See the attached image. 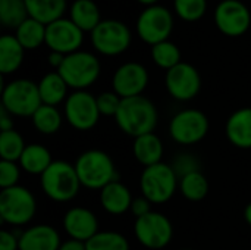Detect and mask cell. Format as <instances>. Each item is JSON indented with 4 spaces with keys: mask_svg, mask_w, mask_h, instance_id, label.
<instances>
[{
    "mask_svg": "<svg viewBox=\"0 0 251 250\" xmlns=\"http://www.w3.org/2000/svg\"><path fill=\"white\" fill-rule=\"evenodd\" d=\"M37 84H38V91H40L43 105L57 108V105H60L62 102H66L69 96L68 94L69 87L57 71L47 72L46 75H43V78Z\"/></svg>",
    "mask_w": 251,
    "mask_h": 250,
    "instance_id": "obj_22",
    "label": "cell"
},
{
    "mask_svg": "<svg viewBox=\"0 0 251 250\" xmlns=\"http://www.w3.org/2000/svg\"><path fill=\"white\" fill-rule=\"evenodd\" d=\"M31 119H32V125L38 133L44 136H51L60 130L63 116L56 106L41 105Z\"/></svg>",
    "mask_w": 251,
    "mask_h": 250,
    "instance_id": "obj_28",
    "label": "cell"
},
{
    "mask_svg": "<svg viewBox=\"0 0 251 250\" xmlns=\"http://www.w3.org/2000/svg\"><path fill=\"white\" fill-rule=\"evenodd\" d=\"M178 186L182 196L191 202H200L209 193V181L201 171H194L181 177Z\"/></svg>",
    "mask_w": 251,
    "mask_h": 250,
    "instance_id": "obj_29",
    "label": "cell"
},
{
    "mask_svg": "<svg viewBox=\"0 0 251 250\" xmlns=\"http://www.w3.org/2000/svg\"><path fill=\"white\" fill-rule=\"evenodd\" d=\"M85 246L87 250H129L126 237L116 231H99Z\"/></svg>",
    "mask_w": 251,
    "mask_h": 250,
    "instance_id": "obj_33",
    "label": "cell"
},
{
    "mask_svg": "<svg viewBox=\"0 0 251 250\" xmlns=\"http://www.w3.org/2000/svg\"><path fill=\"white\" fill-rule=\"evenodd\" d=\"M115 121L124 134L137 139L154 131L159 115L154 103L150 99L144 96H135L122 99L119 111L115 115Z\"/></svg>",
    "mask_w": 251,
    "mask_h": 250,
    "instance_id": "obj_1",
    "label": "cell"
},
{
    "mask_svg": "<svg viewBox=\"0 0 251 250\" xmlns=\"http://www.w3.org/2000/svg\"><path fill=\"white\" fill-rule=\"evenodd\" d=\"M59 250H87V246L84 242H79V240H75V239H69L66 242H63L60 245Z\"/></svg>",
    "mask_w": 251,
    "mask_h": 250,
    "instance_id": "obj_41",
    "label": "cell"
},
{
    "mask_svg": "<svg viewBox=\"0 0 251 250\" xmlns=\"http://www.w3.org/2000/svg\"><path fill=\"white\" fill-rule=\"evenodd\" d=\"M165 84L172 99L188 102L200 93L201 77L196 66L187 62H181L172 69L166 71Z\"/></svg>",
    "mask_w": 251,
    "mask_h": 250,
    "instance_id": "obj_14",
    "label": "cell"
},
{
    "mask_svg": "<svg viewBox=\"0 0 251 250\" xmlns=\"http://www.w3.org/2000/svg\"><path fill=\"white\" fill-rule=\"evenodd\" d=\"M47 60H49V65L57 71V69L62 66L63 60H65V55H62V53H57V52H50V53H49V57H47Z\"/></svg>",
    "mask_w": 251,
    "mask_h": 250,
    "instance_id": "obj_42",
    "label": "cell"
},
{
    "mask_svg": "<svg viewBox=\"0 0 251 250\" xmlns=\"http://www.w3.org/2000/svg\"><path fill=\"white\" fill-rule=\"evenodd\" d=\"M178 184L179 178L172 165L163 162L144 168L140 178L141 193L153 205H163L169 202L175 194Z\"/></svg>",
    "mask_w": 251,
    "mask_h": 250,
    "instance_id": "obj_6",
    "label": "cell"
},
{
    "mask_svg": "<svg viewBox=\"0 0 251 250\" xmlns=\"http://www.w3.org/2000/svg\"><path fill=\"white\" fill-rule=\"evenodd\" d=\"M84 43V31H81L69 18H60L47 25L46 46L50 52L71 55L78 52Z\"/></svg>",
    "mask_w": 251,
    "mask_h": 250,
    "instance_id": "obj_15",
    "label": "cell"
},
{
    "mask_svg": "<svg viewBox=\"0 0 251 250\" xmlns=\"http://www.w3.org/2000/svg\"><path fill=\"white\" fill-rule=\"evenodd\" d=\"M46 29H47L46 24L28 18L15 29L13 35L25 50H34L46 44Z\"/></svg>",
    "mask_w": 251,
    "mask_h": 250,
    "instance_id": "obj_27",
    "label": "cell"
},
{
    "mask_svg": "<svg viewBox=\"0 0 251 250\" xmlns=\"http://www.w3.org/2000/svg\"><path fill=\"white\" fill-rule=\"evenodd\" d=\"M28 15L46 25L63 18L66 0H24Z\"/></svg>",
    "mask_w": 251,
    "mask_h": 250,
    "instance_id": "obj_26",
    "label": "cell"
},
{
    "mask_svg": "<svg viewBox=\"0 0 251 250\" xmlns=\"http://www.w3.org/2000/svg\"><path fill=\"white\" fill-rule=\"evenodd\" d=\"M63 113L68 124L79 131L94 128L101 116L97 106V97L87 90H76L71 93L65 102Z\"/></svg>",
    "mask_w": 251,
    "mask_h": 250,
    "instance_id": "obj_11",
    "label": "cell"
},
{
    "mask_svg": "<svg viewBox=\"0 0 251 250\" xmlns=\"http://www.w3.org/2000/svg\"><path fill=\"white\" fill-rule=\"evenodd\" d=\"M216 28L226 37H241L251 27V12L241 0H222L215 7Z\"/></svg>",
    "mask_w": 251,
    "mask_h": 250,
    "instance_id": "obj_13",
    "label": "cell"
},
{
    "mask_svg": "<svg viewBox=\"0 0 251 250\" xmlns=\"http://www.w3.org/2000/svg\"><path fill=\"white\" fill-rule=\"evenodd\" d=\"M174 171L176 172L178 178L190 174V172H194V171H200L199 169V162L190 156V155H181L178 156L175 161H174V165H172Z\"/></svg>",
    "mask_w": 251,
    "mask_h": 250,
    "instance_id": "obj_37",
    "label": "cell"
},
{
    "mask_svg": "<svg viewBox=\"0 0 251 250\" xmlns=\"http://www.w3.org/2000/svg\"><path fill=\"white\" fill-rule=\"evenodd\" d=\"M229 143L238 149H251V108L235 111L225 125Z\"/></svg>",
    "mask_w": 251,
    "mask_h": 250,
    "instance_id": "obj_19",
    "label": "cell"
},
{
    "mask_svg": "<svg viewBox=\"0 0 251 250\" xmlns=\"http://www.w3.org/2000/svg\"><path fill=\"white\" fill-rule=\"evenodd\" d=\"M69 19L84 32H91L103 21L94 0H74L69 9Z\"/></svg>",
    "mask_w": 251,
    "mask_h": 250,
    "instance_id": "obj_24",
    "label": "cell"
},
{
    "mask_svg": "<svg viewBox=\"0 0 251 250\" xmlns=\"http://www.w3.org/2000/svg\"><path fill=\"white\" fill-rule=\"evenodd\" d=\"M40 184L44 194L54 202H69L81 189L75 167L65 161H53L41 175Z\"/></svg>",
    "mask_w": 251,
    "mask_h": 250,
    "instance_id": "obj_3",
    "label": "cell"
},
{
    "mask_svg": "<svg viewBox=\"0 0 251 250\" xmlns=\"http://www.w3.org/2000/svg\"><path fill=\"white\" fill-rule=\"evenodd\" d=\"M18 164L25 172L41 177L47 171V168L53 164V159L47 147L41 144H26Z\"/></svg>",
    "mask_w": 251,
    "mask_h": 250,
    "instance_id": "obj_25",
    "label": "cell"
},
{
    "mask_svg": "<svg viewBox=\"0 0 251 250\" xmlns=\"http://www.w3.org/2000/svg\"><path fill=\"white\" fill-rule=\"evenodd\" d=\"M209 133V118L199 109H184L169 122V134L182 146L200 143Z\"/></svg>",
    "mask_w": 251,
    "mask_h": 250,
    "instance_id": "obj_10",
    "label": "cell"
},
{
    "mask_svg": "<svg viewBox=\"0 0 251 250\" xmlns=\"http://www.w3.org/2000/svg\"><path fill=\"white\" fill-rule=\"evenodd\" d=\"M244 220L247 221V224L251 227V202L246 206V209H244Z\"/></svg>",
    "mask_w": 251,
    "mask_h": 250,
    "instance_id": "obj_43",
    "label": "cell"
},
{
    "mask_svg": "<svg viewBox=\"0 0 251 250\" xmlns=\"http://www.w3.org/2000/svg\"><path fill=\"white\" fill-rule=\"evenodd\" d=\"M41 105L38 84L31 80H12L1 88V108L13 116L32 118Z\"/></svg>",
    "mask_w": 251,
    "mask_h": 250,
    "instance_id": "obj_4",
    "label": "cell"
},
{
    "mask_svg": "<svg viewBox=\"0 0 251 250\" xmlns=\"http://www.w3.org/2000/svg\"><path fill=\"white\" fill-rule=\"evenodd\" d=\"M97 97V106L100 111V115L104 116H113L118 113L119 106L122 103V97H119L113 90L112 91H103Z\"/></svg>",
    "mask_w": 251,
    "mask_h": 250,
    "instance_id": "obj_35",
    "label": "cell"
},
{
    "mask_svg": "<svg viewBox=\"0 0 251 250\" xmlns=\"http://www.w3.org/2000/svg\"><path fill=\"white\" fill-rule=\"evenodd\" d=\"M134 234L144 248L160 250L166 248L174 236V227L169 218L159 212H150L135 220Z\"/></svg>",
    "mask_w": 251,
    "mask_h": 250,
    "instance_id": "obj_12",
    "label": "cell"
},
{
    "mask_svg": "<svg viewBox=\"0 0 251 250\" xmlns=\"http://www.w3.org/2000/svg\"><path fill=\"white\" fill-rule=\"evenodd\" d=\"M151 59L159 68H162L165 71H169L182 62L179 47L175 43H172L171 40H166V41L151 46Z\"/></svg>",
    "mask_w": 251,
    "mask_h": 250,
    "instance_id": "obj_30",
    "label": "cell"
},
{
    "mask_svg": "<svg viewBox=\"0 0 251 250\" xmlns=\"http://www.w3.org/2000/svg\"><path fill=\"white\" fill-rule=\"evenodd\" d=\"M12 116L4 108H0V128H1V133L3 131H10L13 130V121H12Z\"/></svg>",
    "mask_w": 251,
    "mask_h": 250,
    "instance_id": "obj_40",
    "label": "cell"
},
{
    "mask_svg": "<svg viewBox=\"0 0 251 250\" xmlns=\"http://www.w3.org/2000/svg\"><path fill=\"white\" fill-rule=\"evenodd\" d=\"M151 202L149 200V199H146L144 196H141V197H135L134 200H132V205H131V212H132V215L135 217V220L137 218H141V217H144V215H147V214H150V212H153L151 211Z\"/></svg>",
    "mask_w": 251,
    "mask_h": 250,
    "instance_id": "obj_38",
    "label": "cell"
},
{
    "mask_svg": "<svg viewBox=\"0 0 251 250\" xmlns=\"http://www.w3.org/2000/svg\"><path fill=\"white\" fill-rule=\"evenodd\" d=\"M63 228L71 239L87 243L99 233V221L90 209L75 206L65 214Z\"/></svg>",
    "mask_w": 251,
    "mask_h": 250,
    "instance_id": "obj_17",
    "label": "cell"
},
{
    "mask_svg": "<svg viewBox=\"0 0 251 250\" xmlns=\"http://www.w3.org/2000/svg\"><path fill=\"white\" fill-rule=\"evenodd\" d=\"M132 194L119 180L107 184L100 190V205L110 215H122L131 209Z\"/></svg>",
    "mask_w": 251,
    "mask_h": 250,
    "instance_id": "obj_20",
    "label": "cell"
},
{
    "mask_svg": "<svg viewBox=\"0 0 251 250\" xmlns=\"http://www.w3.org/2000/svg\"><path fill=\"white\" fill-rule=\"evenodd\" d=\"M25 56V49L12 34H3L0 37V72L1 75H10L16 72Z\"/></svg>",
    "mask_w": 251,
    "mask_h": 250,
    "instance_id": "obj_23",
    "label": "cell"
},
{
    "mask_svg": "<svg viewBox=\"0 0 251 250\" xmlns=\"http://www.w3.org/2000/svg\"><path fill=\"white\" fill-rule=\"evenodd\" d=\"M181 250H193V249H181Z\"/></svg>",
    "mask_w": 251,
    "mask_h": 250,
    "instance_id": "obj_45",
    "label": "cell"
},
{
    "mask_svg": "<svg viewBox=\"0 0 251 250\" xmlns=\"http://www.w3.org/2000/svg\"><path fill=\"white\" fill-rule=\"evenodd\" d=\"M174 9L179 19L197 22L207 10V0H174Z\"/></svg>",
    "mask_w": 251,
    "mask_h": 250,
    "instance_id": "obj_34",
    "label": "cell"
},
{
    "mask_svg": "<svg viewBox=\"0 0 251 250\" xmlns=\"http://www.w3.org/2000/svg\"><path fill=\"white\" fill-rule=\"evenodd\" d=\"M90 38L96 52L110 57L122 55L132 43L131 29L118 19H103L90 32Z\"/></svg>",
    "mask_w": 251,
    "mask_h": 250,
    "instance_id": "obj_8",
    "label": "cell"
},
{
    "mask_svg": "<svg viewBox=\"0 0 251 250\" xmlns=\"http://www.w3.org/2000/svg\"><path fill=\"white\" fill-rule=\"evenodd\" d=\"M82 187L101 190L107 184L118 181V172L113 159L103 150L91 149L81 153L74 164Z\"/></svg>",
    "mask_w": 251,
    "mask_h": 250,
    "instance_id": "obj_2",
    "label": "cell"
},
{
    "mask_svg": "<svg viewBox=\"0 0 251 250\" xmlns=\"http://www.w3.org/2000/svg\"><path fill=\"white\" fill-rule=\"evenodd\" d=\"M0 250H19V237L7 230L0 231Z\"/></svg>",
    "mask_w": 251,
    "mask_h": 250,
    "instance_id": "obj_39",
    "label": "cell"
},
{
    "mask_svg": "<svg viewBox=\"0 0 251 250\" xmlns=\"http://www.w3.org/2000/svg\"><path fill=\"white\" fill-rule=\"evenodd\" d=\"M100 62L94 53L78 50L65 56L62 66L57 72L66 81L69 88L85 90L93 85L100 77Z\"/></svg>",
    "mask_w": 251,
    "mask_h": 250,
    "instance_id": "obj_5",
    "label": "cell"
},
{
    "mask_svg": "<svg viewBox=\"0 0 251 250\" xmlns=\"http://www.w3.org/2000/svg\"><path fill=\"white\" fill-rule=\"evenodd\" d=\"M21 177V167L16 162L0 161V187L9 189L18 186Z\"/></svg>",
    "mask_w": 251,
    "mask_h": 250,
    "instance_id": "obj_36",
    "label": "cell"
},
{
    "mask_svg": "<svg viewBox=\"0 0 251 250\" xmlns=\"http://www.w3.org/2000/svg\"><path fill=\"white\" fill-rule=\"evenodd\" d=\"M140 4H144L146 7H149V6H154V4H157V1L159 0H137Z\"/></svg>",
    "mask_w": 251,
    "mask_h": 250,
    "instance_id": "obj_44",
    "label": "cell"
},
{
    "mask_svg": "<svg viewBox=\"0 0 251 250\" xmlns=\"http://www.w3.org/2000/svg\"><path fill=\"white\" fill-rule=\"evenodd\" d=\"M172 29L174 15L168 7L162 4L144 7L135 22V31L138 37L149 46L169 40Z\"/></svg>",
    "mask_w": 251,
    "mask_h": 250,
    "instance_id": "obj_9",
    "label": "cell"
},
{
    "mask_svg": "<svg viewBox=\"0 0 251 250\" xmlns=\"http://www.w3.org/2000/svg\"><path fill=\"white\" fill-rule=\"evenodd\" d=\"M26 144L24 137L15 131H3L0 134V158L1 161H10V162H19Z\"/></svg>",
    "mask_w": 251,
    "mask_h": 250,
    "instance_id": "obj_31",
    "label": "cell"
},
{
    "mask_svg": "<svg viewBox=\"0 0 251 250\" xmlns=\"http://www.w3.org/2000/svg\"><path fill=\"white\" fill-rule=\"evenodd\" d=\"M60 236L51 225L38 224L19 236V250H59Z\"/></svg>",
    "mask_w": 251,
    "mask_h": 250,
    "instance_id": "obj_18",
    "label": "cell"
},
{
    "mask_svg": "<svg viewBox=\"0 0 251 250\" xmlns=\"http://www.w3.org/2000/svg\"><path fill=\"white\" fill-rule=\"evenodd\" d=\"M132 152H134L135 159L144 168H147V167H151V165L162 162L163 143L154 133H149V134H144V136L134 139Z\"/></svg>",
    "mask_w": 251,
    "mask_h": 250,
    "instance_id": "obj_21",
    "label": "cell"
},
{
    "mask_svg": "<svg viewBox=\"0 0 251 250\" xmlns=\"http://www.w3.org/2000/svg\"><path fill=\"white\" fill-rule=\"evenodd\" d=\"M147 84L149 71L138 62L122 63L112 77V88L122 99L143 96Z\"/></svg>",
    "mask_w": 251,
    "mask_h": 250,
    "instance_id": "obj_16",
    "label": "cell"
},
{
    "mask_svg": "<svg viewBox=\"0 0 251 250\" xmlns=\"http://www.w3.org/2000/svg\"><path fill=\"white\" fill-rule=\"evenodd\" d=\"M28 18L24 0H0V21L4 27L16 29Z\"/></svg>",
    "mask_w": 251,
    "mask_h": 250,
    "instance_id": "obj_32",
    "label": "cell"
},
{
    "mask_svg": "<svg viewBox=\"0 0 251 250\" xmlns=\"http://www.w3.org/2000/svg\"><path fill=\"white\" fill-rule=\"evenodd\" d=\"M37 212L34 194L24 186L3 189L0 192V218L9 225H26Z\"/></svg>",
    "mask_w": 251,
    "mask_h": 250,
    "instance_id": "obj_7",
    "label": "cell"
}]
</instances>
